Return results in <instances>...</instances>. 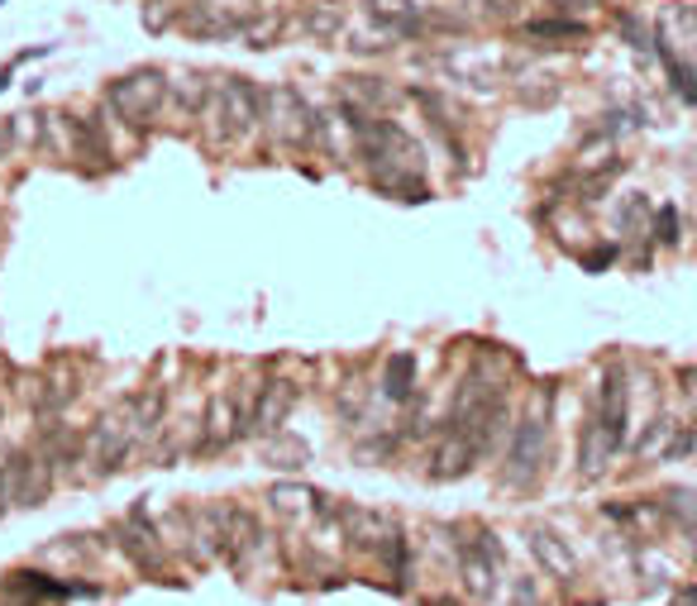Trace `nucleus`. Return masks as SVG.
<instances>
[{"label":"nucleus","instance_id":"f257e3e1","mask_svg":"<svg viewBox=\"0 0 697 606\" xmlns=\"http://www.w3.org/2000/svg\"><path fill=\"white\" fill-rule=\"evenodd\" d=\"M101 105H105V115L119 119L125 129H135V135L159 129L167 115V67L143 63V67L119 72V77L105 81Z\"/></svg>","mask_w":697,"mask_h":606},{"label":"nucleus","instance_id":"f03ea898","mask_svg":"<svg viewBox=\"0 0 697 606\" xmlns=\"http://www.w3.org/2000/svg\"><path fill=\"white\" fill-rule=\"evenodd\" d=\"M258 115H263V87L244 72H225L215 77V96L206 111V139L215 149H239L258 135Z\"/></svg>","mask_w":697,"mask_h":606},{"label":"nucleus","instance_id":"7ed1b4c3","mask_svg":"<svg viewBox=\"0 0 697 606\" xmlns=\"http://www.w3.org/2000/svg\"><path fill=\"white\" fill-rule=\"evenodd\" d=\"M311 125H316V105L302 96V87H292V81L263 87L258 135L273 149H311Z\"/></svg>","mask_w":697,"mask_h":606},{"label":"nucleus","instance_id":"20e7f679","mask_svg":"<svg viewBox=\"0 0 697 606\" xmlns=\"http://www.w3.org/2000/svg\"><path fill=\"white\" fill-rule=\"evenodd\" d=\"M254 402V396H249ZM249 402L244 396H211L206 406V420H201V440H197V454H225L235 440L249 434Z\"/></svg>","mask_w":697,"mask_h":606},{"label":"nucleus","instance_id":"39448f33","mask_svg":"<svg viewBox=\"0 0 697 606\" xmlns=\"http://www.w3.org/2000/svg\"><path fill=\"white\" fill-rule=\"evenodd\" d=\"M129 454H135V434H129L119 411H105L87 440H81V464H96V472H115Z\"/></svg>","mask_w":697,"mask_h":606},{"label":"nucleus","instance_id":"423d86ee","mask_svg":"<svg viewBox=\"0 0 697 606\" xmlns=\"http://www.w3.org/2000/svg\"><path fill=\"white\" fill-rule=\"evenodd\" d=\"M211 72H167V115H177V125H201L211 111Z\"/></svg>","mask_w":697,"mask_h":606},{"label":"nucleus","instance_id":"0eeeda50","mask_svg":"<svg viewBox=\"0 0 697 606\" xmlns=\"http://www.w3.org/2000/svg\"><path fill=\"white\" fill-rule=\"evenodd\" d=\"M292 406H296V387L287 378H268L254 392V402H249V434H258V440L282 434V426L292 420Z\"/></svg>","mask_w":697,"mask_h":606},{"label":"nucleus","instance_id":"6e6552de","mask_svg":"<svg viewBox=\"0 0 697 606\" xmlns=\"http://www.w3.org/2000/svg\"><path fill=\"white\" fill-rule=\"evenodd\" d=\"M119 416H125L135 444L153 440V434L163 430V416H167V392H163V387H143V392H135L125 406H119Z\"/></svg>","mask_w":697,"mask_h":606},{"label":"nucleus","instance_id":"1a4fd4ad","mask_svg":"<svg viewBox=\"0 0 697 606\" xmlns=\"http://www.w3.org/2000/svg\"><path fill=\"white\" fill-rule=\"evenodd\" d=\"M340 526H344V535L354 550H382L392 535H396V526L382 512H364V506H344L340 512Z\"/></svg>","mask_w":697,"mask_h":606},{"label":"nucleus","instance_id":"9d476101","mask_svg":"<svg viewBox=\"0 0 697 606\" xmlns=\"http://www.w3.org/2000/svg\"><path fill=\"white\" fill-rule=\"evenodd\" d=\"M273 512H278L282 520H306V516H320L326 512V496L311 492L306 482H278V488L268 492Z\"/></svg>","mask_w":697,"mask_h":606},{"label":"nucleus","instance_id":"9b49d317","mask_svg":"<svg viewBox=\"0 0 697 606\" xmlns=\"http://www.w3.org/2000/svg\"><path fill=\"white\" fill-rule=\"evenodd\" d=\"M296 29H302L306 39H316V43H334V39H340V29H344V5H340V0H316V5H302Z\"/></svg>","mask_w":697,"mask_h":606},{"label":"nucleus","instance_id":"f8f14e48","mask_svg":"<svg viewBox=\"0 0 697 606\" xmlns=\"http://www.w3.org/2000/svg\"><path fill=\"white\" fill-rule=\"evenodd\" d=\"M287 29H292V24H287V15H282V10H254V15H249L244 24H239V34H235V39L239 43H244V48H258V53H263V48H273V43H282L287 39Z\"/></svg>","mask_w":697,"mask_h":606},{"label":"nucleus","instance_id":"ddd939ff","mask_svg":"<svg viewBox=\"0 0 697 606\" xmlns=\"http://www.w3.org/2000/svg\"><path fill=\"white\" fill-rule=\"evenodd\" d=\"M525 544H531V554H535V559L545 564L555 578H573V573H579V559H573L569 544H563V540L555 535V530L531 526V535H525Z\"/></svg>","mask_w":697,"mask_h":606},{"label":"nucleus","instance_id":"4468645a","mask_svg":"<svg viewBox=\"0 0 697 606\" xmlns=\"http://www.w3.org/2000/svg\"><path fill=\"white\" fill-rule=\"evenodd\" d=\"M540 458H545V426L540 420H525L521 430H516V450H511V478L521 482L525 472L540 468Z\"/></svg>","mask_w":697,"mask_h":606},{"label":"nucleus","instance_id":"2eb2a0df","mask_svg":"<svg viewBox=\"0 0 697 606\" xmlns=\"http://www.w3.org/2000/svg\"><path fill=\"white\" fill-rule=\"evenodd\" d=\"M5 592H10V597H20V602H48V597H72L77 588L53 583L48 573H10Z\"/></svg>","mask_w":697,"mask_h":606},{"label":"nucleus","instance_id":"dca6fc26","mask_svg":"<svg viewBox=\"0 0 697 606\" xmlns=\"http://www.w3.org/2000/svg\"><path fill=\"white\" fill-rule=\"evenodd\" d=\"M459 564H464V583L473 588V597H487L492 583H497V550H487L478 554V550H464L459 554Z\"/></svg>","mask_w":697,"mask_h":606},{"label":"nucleus","instance_id":"f3484780","mask_svg":"<svg viewBox=\"0 0 697 606\" xmlns=\"http://www.w3.org/2000/svg\"><path fill=\"white\" fill-rule=\"evenodd\" d=\"M597 430L607 434L611 450L621 444V430H626V387H621L617 373L607 378V406H603V426H597Z\"/></svg>","mask_w":697,"mask_h":606},{"label":"nucleus","instance_id":"a211bd4d","mask_svg":"<svg viewBox=\"0 0 697 606\" xmlns=\"http://www.w3.org/2000/svg\"><path fill=\"white\" fill-rule=\"evenodd\" d=\"M473 454H478V450H473V440H468L464 430H454V440L435 454V478H459V472H464L468 464H473Z\"/></svg>","mask_w":697,"mask_h":606},{"label":"nucleus","instance_id":"6ab92c4d","mask_svg":"<svg viewBox=\"0 0 697 606\" xmlns=\"http://www.w3.org/2000/svg\"><path fill=\"white\" fill-rule=\"evenodd\" d=\"M416 387V358L411 354H392L388 358V373H382V392L392 396V402H406Z\"/></svg>","mask_w":697,"mask_h":606},{"label":"nucleus","instance_id":"aec40b11","mask_svg":"<svg viewBox=\"0 0 697 606\" xmlns=\"http://www.w3.org/2000/svg\"><path fill=\"white\" fill-rule=\"evenodd\" d=\"M587 34V24L579 20H535V24H525V39L531 43H563V39H583Z\"/></svg>","mask_w":697,"mask_h":606},{"label":"nucleus","instance_id":"412c9836","mask_svg":"<svg viewBox=\"0 0 697 606\" xmlns=\"http://www.w3.org/2000/svg\"><path fill=\"white\" fill-rule=\"evenodd\" d=\"M659 58H664L669 77H674V91H679L688 105H697V72H693L688 63H679V58H674V48H669V43H659Z\"/></svg>","mask_w":697,"mask_h":606},{"label":"nucleus","instance_id":"4be33fe9","mask_svg":"<svg viewBox=\"0 0 697 606\" xmlns=\"http://www.w3.org/2000/svg\"><path fill=\"white\" fill-rule=\"evenodd\" d=\"M364 5H368V15L378 20L382 29H392V24L402 20V15H411V10H416V0H364Z\"/></svg>","mask_w":697,"mask_h":606},{"label":"nucleus","instance_id":"5701e85b","mask_svg":"<svg viewBox=\"0 0 697 606\" xmlns=\"http://www.w3.org/2000/svg\"><path fill=\"white\" fill-rule=\"evenodd\" d=\"M20 454L24 450H10V454H0V516L10 512V496H15V472H20Z\"/></svg>","mask_w":697,"mask_h":606},{"label":"nucleus","instance_id":"b1692460","mask_svg":"<svg viewBox=\"0 0 697 606\" xmlns=\"http://www.w3.org/2000/svg\"><path fill=\"white\" fill-rule=\"evenodd\" d=\"M655 239L659 244H679V211L674 205H664V211L655 215Z\"/></svg>","mask_w":697,"mask_h":606},{"label":"nucleus","instance_id":"393cba45","mask_svg":"<svg viewBox=\"0 0 697 606\" xmlns=\"http://www.w3.org/2000/svg\"><path fill=\"white\" fill-rule=\"evenodd\" d=\"M15 153H20V143H15V125H10V115H5V119H0V167H5Z\"/></svg>","mask_w":697,"mask_h":606},{"label":"nucleus","instance_id":"a878e982","mask_svg":"<svg viewBox=\"0 0 697 606\" xmlns=\"http://www.w3.org/2000/svg\"><path fill=\"white\" fill-rule=\"evenodd\" d=\"M674 434V426L669 420H655V430H650V440H641V454H659V444Z\"/></svg>","mask_w":697,"mask_h":606},{"label":"nucleus","instance_id":"bb28decb","mask_svg":"<svg viewBox=\"0 0 697 606\" xmlns=\"http://www.w3.org/2000/svg\"><path fill=\"white\" fill-rule=\"evenodd\" d=\"M621 29H626V39H631V48H650V34L641 29L631 15H621Z\"/></svg>","mask_w":697,"mask_h":606},{"label":"nucleus","instance_id":"cd10ccee","mask_svg":"<svg viewBox=\"0 0 697 606\" xmlns=\"http://www.w3.org/2000/svg\"><path fill=\"white\" fill-rule=\"evenodd\" d=\"M645 215V197H635V201H626V211H621V229H631L635 220Z\"/></svg>","mask_w":697,"mask_h":606},{"label":"nucleus","instance_id":"c85d7f7f","mask_svg":"<svg viewBox=\"0 0 697 606\" xmlns=\"http://www.w3.org/2000/svg\"><path fill=\"white\" fill-rule=\"evenodd\" d=\"M559 5H563V10H569V5H593V0H559Z\"/></svg>","mask_w":697,"mask_h":606},{"label":"nucleus","instance_id":"c756f323","mask_svg":"<svg viewBox=\"0 0 697 606\" xmlns=\"http://www.w3.org/2000/svg\"><path fill=\"white\" fill-rule=\"evenodd\" d=\"M10 87V72H0V91H5Z\"/></svg>","mask_w":697,"mask_h":606},{"label":"nucleus","instance_id":"7c9ffc66","mask_svg":"<svg viewBox=\"0 0 697 606\" xmlns=\"http://www.w3.org/2000/svg\"><path fill=\"white\" fill-rule=\"evenodd\" d=\"M159 5H187V0H159Z\"/></svg>","mask_w":697,"mask_h":606},{"label":"nucleus","instance_id":"2f4dec72","mask_svg":"<svg viewBox=\"0 0 697 606\" xmlns=\"http://www.w3.org/2000/svg\"><path fill=\"white\" fill-rule=\"evenodd\" d=\"M0 420H5V411H0Z\"/></svg>","mask_w":697,"mask_h":606}]
</instances>
